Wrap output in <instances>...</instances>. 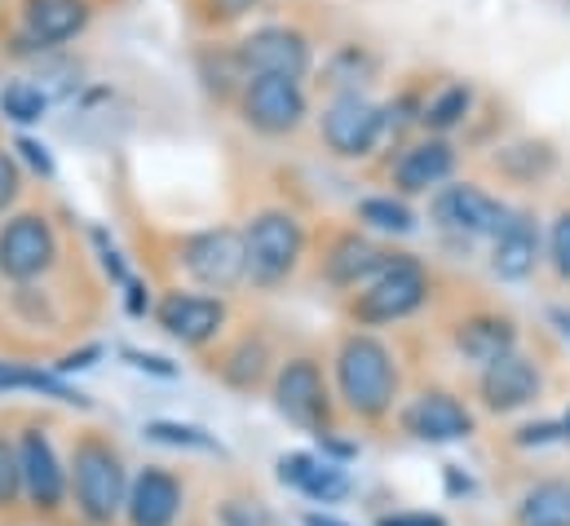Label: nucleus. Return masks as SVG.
Instances as JSON below:
<instances>
[{"mask_svg": "<svg viewBox=\"0 0 570 526\" xmlns=\"http://www.w3.org/2000/svg\"><path fill=\"white\" fill-rule=\"evenodd\" d=\"M94 22V0H22V40L58 49Z\"/></svg>", "mask_w": 570, "mask_h": 526, "instance_id": "obj_16", "label": "nucleus"}, {"mask_svg": "<svg viewBox=\"0 0 570 526\" xmlns=\"http://www.w3.org/2000/svg\"><path fill=\"white\" fill-rule=\"evenodd\" d=\"M518 526H570V483L544 478L527 487L518 500Z\"/></svg>", "mask_w": 570, "mask_h": 526, "instance_id": "obj_23", "label": "nucleus"}, {"mask_svg": "<svg viewBox=\"0 0 570 526\" xmlns=\"http://www.w3.org/2000/svg\"><path fill=\"white\" fill-rule=\"evenodd\" d=\"M372 67H376V62H372L358 45H345V49L327 62V85H332L336 94H363V85H367Z\"/></svg>", "mask_w": 570, "mask_h": 526, "instance_id": "obj_31", "label": "nucleus"}, {"mask_svg": "<svg viewBox=\"0 0 570 526\" xmlns=\"http://www.w3.org/2000/svg\"><path fill=\"white\" fill-rule=\"evenodd\" d=\"M58 262V231L45 213H18L0 226V274L9 283H31Z\"/></svg>", "mask_w": 570, "mask_h": 526, "instance_id": "obj_8", "label": "nucleus"}, {"mask_svg": "<svg viewBox=\"0 0 570 526\" xmlns=\"http://www.w3.org/2000/svg\"><path fill=\"white\" fill-rule=\"evenodd\" d=\"M22 195V168L13 164L9 150H0V213Z\"/></svg>", "mask_w": 570, "mask_h": 526, "instance_id": "obj_35", "label": "nucleus"}, {"mask_svg": "<svg viewBox=\"0 0 570 526\" xmlns=\"http://www.w3.org/2000/svg\"><path fill=\"white\" fill-rule=\"evenodd\" d=\"M553 323L562 328V337L570 341V310H553Z\"/></svg>", "mask_w": 570, "mask_h": 526, "instance_id": "obj_44", "label": "nucleus"}, {"mask_svg": "<svg viewBox=\"0 0 570 526\" xmlns=\"http://www.w3.org/2000/svg\"><path fill=\"white\" fill-rule=\"evenodd\" d=\"M455 173V146L446 137H425L412 142L399 159H394V186L403 195H438Z\"/></svg>", "mask_w": 570, "mask_h": 526, "instance_id": "obj_18", "label": "nucleus"}, {"mask_svg": "<svg viewBox=\"0 0 570 526\" xmlns=\"http://www.w3.org/2000/svg\"><path fill=\"white\" fill-rule=\"evenodd\" d=\"M540 265V226L531 213H509V222L491 235V270L504 283L531 279Z\"/></svg>", "mask_w": 570, "mask_h": 526, "instance_id": "obj_19", "label": "nucleus"}, {"mask_svg": "<svg viewBox=\"0 0 570 526\" xmlns=\"http://www.w3.org/2000/svg\"><path fill=\"white\" fill-rule=\"evenodd\" d=\"M540 390H544V377H540V368L527 354H509V359L482 368V377H478V398L495 416L531 407L540 398Z\"/></svg>", "mask_w": 570, "mask_h": 526, "instance_id": "obj_15", "label": "nucleus"}, {"mask_svg": "<svg viewBox=\"0 0 570 526\" xmlns=\"http://www.w3.org/2000/svg\"><path fill=\"white\" fill-rule=\"evenodd\" d=\"M473 111V89L469 85H442L438 94H429L421 103V125L433 133H451L455 125H464Z\"/></svg>", "mask_w": 570, "mask_h": 526, "instance_id": "obj_26", "label": "nucleus"}, {"mask_svg": "<svg viewBox=\"0 0 570 526\" xmlns=\"http://www.w3.org/2000/svg\"><path fill=\"white\" fill-rule=\"evenodd\" d=\"M199 76H204L208 94H217V98L244 94V85L253 80V76L244 71V62H239V49H235V45H226V49H204V53H199Z\"/></svg>", "mask_w": 570, "mask_h": 526, "instance_id": "obj_27", "label": "nucleus"}, {"mask_svg": "<svg viewBox=\"0 0 570 526\" xmlns=\"http://www.w3.org/2000/svg\"><path fill=\"white\" fill-rule=\"evenodd\" d=\"M239 49V62L248 76H287V80H301L309 71V40L305 31L284 27V22H266V27H253L248 36L235 40Z\"/></svg>", "mask_w": 570, "mask_h": 526, "instance_id": "obj_11", "label": "nucleus"}, {"mask_svg": "<svg viewBox=\"0 0 570 526\" xmlns=\"http://www.w3.org/2000/svg\"><path fill=\"white\" fill-rule=\"evenodd\" d=\"M403 434H412L416 442H460V438H473L478 420L473 411L446 390H425L403 407Z\"/></svg>", "mask_w": 570, "mask_h": 526, "instance_id": "obj_14", "label": "nucleus"}, {"mask_svg": "<svg viewBox=\"0 0 570 526\" xmlns=\"http://www.w3.org/2000/svg\"><path fill=\"white\" fill-rule=\"evenodd\" d=\"M102 354H107V350H102L98 341H94V345H80V350H71V354H62L53 372H58V377H71V372H89V368H94Z\"/></svg>", "mask_w": 570, "mask_h": 526, "instance_id": "obj_36", "label": "nucleus"}, {"mask_svg": "<svg viewBox=\"0 0 570 526\" xmlns=\"http://www.w3.org/2000/svg\"><path fill=\"white\" fill-rule=\"evenodd\" d=\"M239 111H244V125L266 137H284L296 133L309 116V103H305V89L301 80H287V76H253L239 94Z\"/></svg>", "mask_w": 570, "mask_h": 526, "instance_id": "obj_10", "label": "nucleus"}, {"mask_svg": "<svg viewBox=\"0 0 570 526\" xmlns=\"http://www.w3.org/2000/svg\"><path fill=\"white\" fill-rule=\"evenodd\" d=\"M204 4H208V18L213 22H235V18L253 13L262 0H204Z\"/></svg>", "mask_w": 570, "mask_h": 526, "instance_id": "obj_40", "label": "nucleus"}, {"mask_svg": "<svg viewBox=\"0 0 570 526\" xmlns=\"http://www.w3.org/2000/svg\"><path fill=\"white\" fill-rule=\"evenodd\" d=\"M275 411L284 416L287 425L305 429V434H327L332 429V394L323 381V368L314 359H287L284 368L275 372Z\"/></svg>", "mask_w": 570, "mask_h": 526, "instance_id": "obj_7", "label": "nucleus"}, {"mask_svg": "<svg viewBox=\"0 0 570 526\" xmlns=\"http://www.w3.org/2000/svg\"><path fill=\"white\" fill-rule=\"evenodd\" d=\"M296 491H301L305 500H314V505H341V500L354 491V483H350L345 465H336V460H327V456H314L309 469L301 474Z\"/></svg>", "mask_w": 570, "mask_h": 526, "instance_id": "obj_25", "label": "nucleus"}, {"mask_svg": "<svg viewBox=\"0 0 570 526\" xmlns=\"http://www.w3.org/2000/svg\"><path fill=\"white\" fill-rule=\"evenodd\" d=\"M71 496H76V509L80 518L94 526H111L125 505H129V474H125V460L120 451L98 438V434H85L71 451Z\"/></svg>", "mask_w": 570, "mask_h": 526, "instance_id": "obj_2", "label": "nucleus"}, {"mask_svg": "<svg viewBox=\"0 0 570 526\" xmlns=\"http://www.w3.org/2000/svg\"><path fill=\"white\" fill-rule=\"evenodd\" d=\"M336 394L358 420H381L399 398V363L372 332H350L336 350Z\"/></svg>", "mask_w": 570, "mask_h": 526, "instance_id": "obj_1", "label": "nucleus"}, {"mask_svg": "<svg viewBox=\"0 0 570 526\" xmlns=\"http://www.w3.org/2000/svg\"><path fill=\"white\" fill-rule=\"evenodd\" d=\"M0 111H4V120H13L18 129L40 125L45 111H49V94H45L40 85H31V80H9V85L0 89Z\"/></svg>", "mask_w": 570, "mask_h": 526, "instance_id": "obj_29", "label": "nucleus"}, {"mask_svg": "<svg viewBox=\"0 0 570 526\" xmlns=\"http://www.w3.org/2000/svg\"><path fill=\"white\" fill-rule=\"evenodd\" d=\"M558 438H567V429L553 425V420H540V425H522L513 442L518 447H544V442H558Z\"/></svg>", "mask_w": 570, "mask_h": 526, "instance_id": "obj_38", "label": "nucleus"}, {"mask_svg": "<svg viewBox=\"0 0 570 526\" xmlns=\"http://www.w3.org/2000/svg\"><path fill=\"white\" fill-rule=\"evenodd\" d=\"M266 363H271V345L262 337H244L226 359H222V381L235 390H257L266 381Z\"/></svg>", "mask_w": 570, "mask_h": 526, "instance_id": "obj_24", "label": "nucleus"}, {"mask_svg": "<svg viewBox=\"0 0 570 526\" xmlns=\"http://www.w3.org/2000/svg\"><path fill=\"white\" fill-rule=\"evenodd\" d=\"M385 262H390V253H381L367 235L345 231V235H336L332 249L323 253V279H327L332 288H341V292L367 288V283L385 270Z\"/></svg>", "mask_w": 570, "mask_h": 526, "instance_id": "obj_20", "label": "nucleus"}, {"mask_svg": "<svg viewBox=\"0 0 570 526\" xmlns=\"http://www.w3.org/2000/svg\"><path fill=\"white\" fill-rule=\"evenodd\" d=\"M425 301H429V270L416 257H407V253H394L367 288H358V296L350 301V319L363 323V328L403 323Z\"/></svg>", "mask_w": 570, "mask_h": 526, "instance_id": "obj_3", "label": "nucleus"}, {"mask_svg": "<svg viewBox=\"0 0 570 526\" xmlns=\"http://www.w3.org/2000/svg\"><path fill=\"white\" fill-rule=\"evenodd\" d=\"M305 526H350V523H341V518H332V514H309Z\"/></svg>", "mask_w": 570, "mask_h": 526, "instance_id": "obj_43", "label": "nucleus"}, {"mask_svg": "<svg viewBox=\"0 0 570 526\" xmlns=\"http://www.w3.org/2000/svg\"><path fill=\"white\" fill-rule=\"evenodd\" d=\"M509 213H513V208H504L491 191H482V186H473V182H455V186H442V191L433 195V222H438L442 231L469 235V240L495 235V231L509 222Z\"/></svg>", "mask_w": 570, "mask_h": 526, "instance_id": "obj_13", "label": "nucleus"}, {"mask_svg": "<svg viewBox=\"0 0 570 526\" xmlns=\"http://www.w3.org/2000/svg\"><path fill=\"white\" fill-rule=\"evenodd\" d=\"M120 354L129 359V368L150 372V377H159V381H173V377H177V368H173L168 359H159V354H146V350H120Z\"/></svg>", "mask_w": 570, "mask_h": 526, "instance_id": "obj_39", "label": "nucleus"}, {"mask_svg": "<svg viewBox=\"0 0 570 526\" xmlns=\"http://www.w3.org/2000/svg\"><path fill=\"white\" fill-rule=\"evenodd\" d=\"M155 323L177 341V345H190V350H204L222 337L226 328V301L213 296V292H164L159 305H155Z\"/></svg>", "mask_w": 570, "mask_h": 526, "instance_id": "obj_12", "label": "nucleus"}, {"mask_svg": "<svg viewBox=\"0 0 570 526\" xmlns=\"http://www.w3.org/2000/svg\"><path fill=\"white\" fill-rule=\"evenodd\" d=\"M22 500V474H18V447L0 434V509H13Z\"/></svg>", "mask_w": 570, "mask_h": 526, "instance_id": "obj_32", "label": "nucleus"}, {"mask_svg": "<svg viewBox=\"0 0 570 526\" xmlns=\"http://www.w3.org/2000/svg\"><path fill=\"white\" fill-rule=\"evenodd\" d=\"M181 505H186V487L177 474L159 469V465H146L142 474L129 483V526H173L181 518Z\"/></svg>", "mask_w": 570, "mask_h": 526, "instance_id": "obj_17", "label": "nucleus"}, {"mask_svg": "<svg viewBox=\"0 0 570 526\" xmlns=\"http://www.w3.org/2000/svg\"><path fill=\"white\" fill-rule=\"evenodd\" d=\"M18 474H22V500L40 514H58L67 491H71V469L62 465L53 438L40 425H27L18 438Z\"/></svg>", "mask_w": 570, "mask_h": 526, "instance_id": "obj_6", "label": "nucleus"}, {"mask_svg": "<svg viewBox=\"0 0 570 526\" xmlns=\"http://www.w3.org/2000/svg\"><path fill=\"white\" fill-rule=\"evenodd\" d=\"M146 438H150V442H164V447H181V451H208V456H222V442H217L204 425L150 420V425H146Z\"/></svg>", "mask_w": 570, "mask_h": 526, "instance_id": "obj_30", "label": "nucleus"}, {"mask_svg": "<svg viewBox=\"0 0 570 526\" xmlns=\"http://www.w3.org/2000/svg\"><path fill=\"white\" fill-rule=\"evenodd\" d=\"M244 249H248V279L257 288H279L305 257V226L287 208H266L244 226Z\"/></svg>", "mask_w": 570, "mask_h": 526, "instance_id": "obj_4", "label": "nucleus"}, {"mask_svg": "<svg viewBox=\"0 0 570 526\" xmlns=\"http://www.w3.org/2000/svg\"><path fill=\"white\" fill-rule=\"evenodd\" d=\"M125 310H129L134 319H146V310H150V288H146L142 279H129V283H125Z\"/></svg>", "mask_w": 570, "mask_h": 526, "instance_id": "obj_42", "label": "nucleus"}, {"mask_svg": "<svg viewBox=\"0 0 570 526\" xmlns=\"http://www.w3.org/2000/svg\"><path fill=\"white\" fill-rule=\"evenodd\" d=\"M45 394L53 402H67V407H89V398L80 394L67 377L58 372H40V368H27V363H13V359H0V394Z\"/></svg>", "mask_w": 570, "mask_h": 526, "instance_id": "obj_22", "label": "nucleus"}, {"mask_svg": "<svg viewBox=\"0 0 570 526\" xmlns=\"http://www.w3.org/2000/svg\"><path fill=\"white\" fill-rule=\"evenodd\" d=\"M376 526H446V518L429 509H407V514H385Z\"/></svg>", "mask_w": 570, "mask_h": 526, "instance_id": "obj_41", "label": "nucleus"}, {"mask_svg": "<svg viewBox=\"0 0 570 526\" xmlns=\"http://www.w3.org/2000/svg\"><path fill=\"white\" fill-rule=\"evenodd\" d=\"M358 222L367 231H381V235H412L416 231V213L403 199H394V195L358 199Z\"/></svg>", "mask_w": 570, "mask_h": 526, "instance_id": "obj_28", "label": "nucleus"}, {"mask_svg": "<svg viewBox=\"0 0 570 526\" xmlns=\"http://www.w3.org/2000/svg\"><path fill=\"white\" fill-rule=\"evenodd\" d=\"M549 265L558 270V279L570 283V208L558 213V222H553V231H549Z\"/></svg>", "mask_w": 570, "mask_h": 526, "instance_id": "obj_34", "label": "nucleus"}, {"mask_svg": "<svg viewBox=\"0 0 570 526\" xmlns=\"http://www.w3.org/2000/svg\"><path fill=\"white\" fill-rule=\"evenodd\" d=\"M318 129H323V142H327L332 155L363 159L385 137V107H376L367 94H332V103L323 107Z\"/></svg>", "mask_w": 570, "mask_h": 526, "instance_id": "obj_9", "label": "nucleus"}, {"mask_svg": "<svg viewBox=\"0 0 570 526\" xmlns=\"http://www.w3.org/2000/svg\"><path fill=\"white\" fill-rule=\"evenodd\" d=\"M562 429H567V438H570V411H567V420H562Z\"/></svg>", "mask_w": 570, "mask_h": 526, "instance_id": "obj_45", "label": "nucleus"}, {"mask_svg": "<svg viewBox=\"0 0 570 526\" xmlns=\"http://www.w3.org/2000/svg\"><path fill=\"white\" fill-rule=\"evenodd\" d=\"M13 150H18L36 173L53 177V155H49V146H45V142H36V137H18V142H13Z\"/></svg>", "mask_w": 570, "mask_h": 526, "instance_id": "obj_37", "label": "nucleus"}, {"mask_svg": "<svg viewBox=\"0 0 570 526\" xmlns=\"http://www.w3.org/2000/svg\"><path fill=\"white\" fill-rule=\"evenodd\" d=\"M181 270L213 296L230 292L235 283L248 279V249H244V231L235 226H213V231H195L181 240L177 249Z\"/></svg>", "mask_w": 570, "mask_h": 526, "instance_id": "obj_5", "label": "nucleus"}, {"mask_svg": "<svg viewBox=\"0 0 570 526\" xmlns=\"http://www.w3.org/2000/svg\"><path fill=\"white\" fill-rule=\"evenodd\" d=\"M455 350L478 363V368H491L509 354H518V328L513 319L504 314H469L460 328H455Z\"/></svg>", "mask_w": 570, "mask_h": 526, "instance_id": "obj_21", "label": "nucleus"}, {"mask_svg": "<svg viewBox=\"0 0 570 526\" xmlns=\"http://www.w3.org/2000/svg\"><path fill=\"white\" fill-rule=\"evenodd\" d=\"M217 523L222 526H275V514L262 505V500H226L217 509Z\"/></svg>", "mask_w": 570, "mask_h": 526, "instance_id": "obj_33", "label": "nucleus"}]
</instances>
